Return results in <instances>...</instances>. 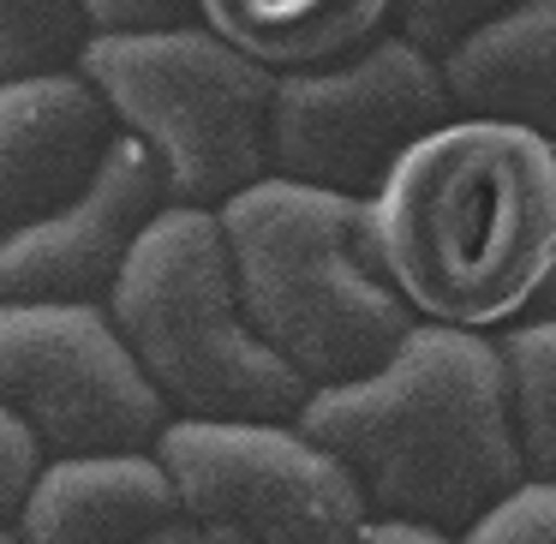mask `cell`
Returning a JSON list of instances; mask_svg holds the SVG:
<instances>
[{"mask_svg": "<svg viewBox=\"0 0 556 544\" xmlns=\"http://www.w3.org/2000/svg\"><path fill=\"white\" fill-rule=\"evenodd\" d=\"M365 228L419 324L503 341L556 288V144L455 114L389 174Z\"/></svg>", "mask_w": 556, "mask_h": 544, "instance_id": "obj_1", "label": "cell"}, {"mask_svg": "<svg viewBox=\"0 0 556 544\" xmlns=\"http://www.w3.org/2000/svg\"><path fill=\"white\" fill-rule=\"evenodd\" d=\"M300 431L353 472L371 520L455 544L532 484L515 377L491 336L419 324L377 377L317 389Z\"/></svg>", "mask_w": 556, "mask_h": 544, "instance_id": "obj_2", "label": "cell"}, {"mask_svg": "<svg viewBox=\"0 0 556 544\" xmlns=\"http://www.w3.org/2000/svg\"><path fill=\"white\" fill-rule=\"evenodd\" d=\"M240 300L252 329L312 389H348L377 377L419 317L377 264L365 204L264 180L222 210Z\"/></svg>", "mask_w": 556, "mask_h": 544, "instance_id": "obj_3", "label": "cell"}, {"mask_svg": "<svg viewBox=\"0 0 556 544\" xmlns=\"http://www.w3.org/2000/svg\"><path fill=\"white\" fill-rule=\"evenodd\" d=\"M109 317L174 419L300 425L317 395L245 317L216 210H162L114 288Z\"/></svg>", "mask_w": 556, "mask_h": 544, "instance_id": "obj_4", "label": "cell"}, {"mask_svg": "<svg viewBox=\"0 0 556 544\" xmlns=\"http://www.w3.org/2000/svg\"><path fill=\"white\" fill-rule=\"evenodd\" d=\"M78 73L102 90L121 132L150 150L168 186V210H228L233 198L276 180L269 114L281 78L245 61L204 25L90 37Z\"/></svg>", "mask_w": 556, "mask_h": 544, "instance_id": "obj_5", "label": "cell"}, {"mask_svg": "<svg viewBox=\"0 0 556 544\" xmlns=\"http://www.w3.org/2000/svg\"><path fill=\"white\" fill-rule=\"evenodd\" d=\"M448 121L455 97L443 61L413 49L407 37H383L353 61L281 78L269 114V162L276 180L371 204L389 174Z\"/></svg>", "mask_w": 556, "mask_h": 544, "instance_id": "obj_6", "label": "cell"}, {"mask_svg": "<svg viewBox=\"0 0 556 544\" xmlns=\"http://www.w3.org/2000/svg\"><path fill=\"white\" fill-rule=\"evenodd\" d=\"M156 460L210 544H359L371 532L353 472L300 425L174 419Z\"/></svg>", "mask_w": 556, "mask_h": 544, "instance_id": "obj_7", "label": "cell"}, {"mask_svg": "<svg viewBox=\"0 0 556 544\" xmlns=\"http://www.w3.org/2000/svg\"><path fill=\"white\" fill-rule=\"evenodd\" d=\"M0 401L49 460L156 455L174 425L109 305H0Z\"/></svg>", "mask_w": 556, "mask_h": 544, "instance_id": "obj_8", "label": "cell"}, {"mask_svg": "<svg viewBox=\"0 0 556 544\" xmlns=\"http://www.w3.org/2000/svg\"><path fill=\"white\" fill-rule=\"evenodd\" d=\"M162 210V168L132 132H121L85 198L0 240V305H109Z\"/></svg>", "mask_w": 556, "mask_h": 544, "instance_id": "obj_9", "label": "cell"}, {"mask_svg": "<svg viewBox=\"0 0 556 544\" xmlns=\"http://www.w3.org/2000/svg\"><path fill=\"white\" fill-rule=\"evenodd\" d=\"M121 144V121L85 73L0 85V240L90 192Z\"/></svg>", "mask_w": 556, "mask_h": 544, "instance_id": "obj_10", "label": "cell"}, {"mask_svg": "<svg viewBox=\"0 0 556 544\" xmlns=\"http://www.w3.org/2000/svg\"><path fill=\"white\" fill-rule=\"evenodd\" d=\"M186 520L180 491L156 455L49 460L18 515V544H144Z\"/></svg>", "mask_w": 556, "mask_h": 544, "instance_id": "obj_11", "label": "cell"}, {"mask_svg": "<svg viewBox=\"0 0 556 544\" xmlns=\"http://www.w3.org/2000/svg\"><path fill=\"white\" fill-rule=\"evenodd\" d=\"M455 114L503 121L556 144V0H527L520 13L484 25L443 61Z\"/></svg>", "mask_w": 556, "mask_h": 544, "instance_id": "obj_12", "label": "cell"}, {"mask_svg": "<svg viewBox=\"0 0 556 544\" xmlns=\"http://www.w3.org/2000/svg\"><path fill=\"white\" fill-rule=\"evenodd\" d=\"M401 0H198V25L276 78L317 73L389 37Z\"/></svg>", "mask_w": 556, "mask_h": 544, "instance_id": "obj_13", "label": "cell"}, {"mask_svg": "<svg viewBox=\"0 0 556 544\" xmlns=\"http://www.w3.org/2000/svg\"><path fill=\"white\" fill-rule=\"evenodd\" d=\"M508 377H515V407H520V443H527L532 479L556 484V312L527 317L503 341Z\"/></svg>", "mask_w": 556, "mask_h": 544, "instance_id": "obj_14", "label": "cell"}, {"mask_svg": "<svg viewBox=\"0 0 556 544\" xmlns=\"http://www.w3.org/2000/svg\"><path fill=\"white\" fill-rule=\"evenodd\" d=\"M90 42L78 0H0V85L73 73Z\"/></svg>", "mask_w": 556, "mask_h": 544, "instance_id": "obj_15", "label": "cell"}, {"mask_svg": "<svg viewBox=\"0 0 556 544\" xmlns=\"http://www.w3.org/2000/svg\"><path fill=\"white\" fill-rule=\"evenodd\" d=\"M527 0H401L395 37H407L413 49H425L431 61H448L467 37H479L484 25L520 13Z\"/></svg>", "mask_w": 556, "mask_h": 544, "instance_id": "obj_16", "label": "cell"}, {"mask_svg": "<svg viewBox=\"0 0 556 544\" xmlns=\"http://www.w3.org/2000/svg\"><path fill=\"white\" fill-rule=\"evenodd\" d=\"M42 467H49L42 443L25 431L18 413L0 401V532L18 527V515H25V503H30V491H37Z\"/></svg>", "mask_w": 556, "mask_h": 544, "instance_id": "obj_17", "label": "cell"}, {"mask_svg": "<svg viewBox=\"0 0 556 544\" xmlns=\"http://www.w3.org/2000/svg\"><path fill=\"white\" fill-rule=\"evenodd\" d=\"M460 544H556V484L532 479L496 515H484Z\"/></svg>", "mask_w": 556, "mask_h": 544, "instance_id": "obj_18", "label": "cell"}, {"mask_svg": "<svg viewBox=\"0 0 556 544\" xmlns=\"http://www.w3.org/2000/svg\"><path fill=\"white\" fill-rule=\"evenodd\" d=\"M90 37H144V30H192L198 0H78Z\"/></svg>", "mask_w": 556, "mask_h": 544, "instance_id": "obj_19", "label": "cell"}, {"mask_svg": "<svg viewBox=\"0 0 556 544\" xmlns=\"http://www.w3.org/2000/svg\"><path fill=\"white\" fill-rule=\"evenodd\" d=\"M359 544H455V539L425 532V527H395V520H371V532H365Z\"/></svg>", "mask_w": 556, "mask_h": 544, "instance_id": "obj_20", "label": "cell"}, {"mask_svg": "<svg viewBox=\"0 0 556 544\" xmlns=\"http://www.w3.org/2000/svg\"><path fill=\"white\" fill-rule=\"evenodd\" d=\"M144 544H210L204 532L192 527V520H174V527H162V532H150Z\"/></svg>", "mask_w": 556, "mask_h": 544, "instance_id": "obj_21", "label": "cell"}, {"mask_svg": "<svg viewBox=\"0 0 556 544\" xmlns=\"http://www.w3.org/2000/svg\"><path fill=\"white\" fill-rule=\"evenodd\" d=\"M0 544H18V539H13V532H0Z\"/></svg>", "mask_w": 556, "mask_h": 544, "instance_id": "obj_22", "label": "cell"}]
</instances>
